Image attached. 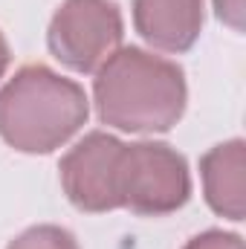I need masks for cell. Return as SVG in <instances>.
<instances>
[{
    "mask_svg": "<svg viewBox=\"0 0 246 249\" xmlns=\"http://www.w3.org/2000/svg\"><path fill=\"white\" fill-rule=\"evenodd\" d=\"M93 96L105 124L127 133H162L185 110V75L180 64L124 47L96 72Z\"/></svg>",
    "mask_w": 246,
    "mask_h": 249,
    "instance_id": "cell-1",
    "label": "cell"
},
{
    "mask_svg": "<svg viewBox=\"0 0 246 249\" xmlns=\"http://www.w3.org/2000/svg\"><path fill=\"white\" fill-rule=\"evenodd\" d=\"M90 105L72 78L44 64L20 67L0 90V136L23 154H50L87 122Z\"/></svg>",
    "mask_w": 246,
    "mask_h": 249,
    "instance_id": "cell-2",
    "label": "cell"
},
{
    "mask_svg": "<svg viewBox=\"0 0 246 249\" xmlns=\"http://www.w3.org/2000/svg\"><path fill=\"white\" fill-rule=\"evenodd\" d=\"M191 194L185 160L162 142H133L116 154L113 206L136 214H171Z\"/></svg>",
    "mask_w": 246,
    "mask_h": 249,
    "instance_id": "cell-3",
    "label": "cell"
},
{
    "mask_svg": "<svg viewBox=\"0 0 246 249\" xmlns=\"http://www.w3.org/2000/svg\"><path fill=\"white\" fill-rule=\"evenodd\" d=\"M122 12L113 0H64L53 15L50 53L72 72H99L122 44Z\"/></svg>",
    "mask_w": 246,
    "mask_h": 249,
    "instance_id": "cell-4",
    "label": "cell"
},
{
    "mask_svg": "<svg viewBox=\"0 0 246 249\" xmlns=\"http://www.w3.org/2000/svg\"><path fill=\"white\" fill-rule=\"evenodd\" d=\"M122 142L110 133L93 130L61 160V186L70 203L81 212H110L113 206V165Z\"/></svg>",
    "mask_w": 246,
    "mask_h": 249,
    "instance_id": "cell-5",
    "label": "cell"
},
{
    "mask_svg": "<svg viewBox=\"0 0 246 249\" xmlns=\"http://www.w3.org/2000/svg\"><path fill=\"white\" fill-rule=\"evenodd\" d=\"M136 32L162 53H185L203 29V0H133Z\"/></svg>",
    "mask_w": 246,
    "mask_h": 249,
    "instance_id": "cell-6",
    "label": "cell"
},
{
    "mask_svg": "<svg viewBox=\"0 0 246 249\" xmlns=\"http://www.w3.org/2000/svg\"><path fill=\"white\" fill-rule=\"evenodd\" d=\"M244 168L246 151L241 139L217 145L200 160L206 200L229 220H244Z\"/></svg>",
    "mask_w": 246,
    "mask_h": 249,
    "instance_id": "cell-7",
    "label": "cell"
},
{
    "mask_svg": "<svg viewBox=\"0 0 246 249\" xmlns=\"http://www.w3.org/2000/svg\"><path fill=\"white\" fill-rule=\"evenodd\" d=\"M9 249H78L75 238L61 226H32L23 235H18Z\"/></svg>",
    "mask_w": 246,
    "mask_h": 249,
    "instance_id": "cell-8",
    "label": "cell"
},
{
    "mask_svg": "<svg viewBox=\"0 0 246 249\" xmlns=\"http://www.w3.org/2000/svg\"><path fill=\"white\" fill-rule=\"evenodd\" d=\"M183 249H244V241L232 232L211 229V232H203V235L191 238Z\"/></svg>",
    "mask_w": 246,
    "mask_h": 249,
    "instance_id": "cell-9",
    "label": "cell"
},
{
    "mask_svg": "<svg viewBox=\"0 0 246 249\" xmlns=\"http://www.w3.org/2000/svg\"><path fill=\"white\" fill-rule=\"evenodd\" d=\"M214 12L232 29H244V0H214Z\"/></svg>",
    "mask_w": 246,
    "mask_h": 249,
    "instance_id": "cell-10",
    "label": "cell"
},
{
    "mask_svg": "<svg viewBox=\"0 0 246 249\" xmlns=\"http://www.w3.org/2000/svg\"><path fill=\"white\" fill-rule=\"evenodd\" d=\"M9 61H12V53H9V44H6V38H3V32H0V75L6 72Z\"/></svg>",
    "mask_w": 246,
    "mask_h": 249,
    "instance_id": "cell-11",
    "label": "cell"
}]
</instances>
